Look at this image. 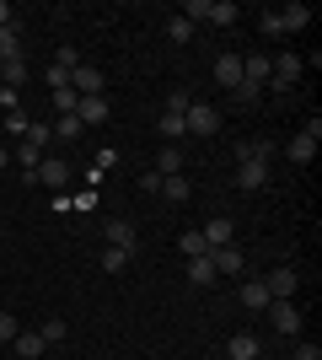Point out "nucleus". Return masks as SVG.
<instances>
[{
  "label": "nucleus",
  "mask_w": 322,
  "mask_h": 360,
  "mask_svg": "<svg viewBox=\"0 0 322 360\" xmlns=\"http://www.w3.org/2000/svg\"><path fill=\"white\" fill-rule=\"evenodd\" d=\"M301 54H274V75H269V86L263 91H274V97H285V91L295 86V81H301Z\"/></svg>",
  "instance_id": "1"
},
{
  "label": "nucleus",
  "mask_w": 322,
  "mask_h": 360,
  "mask_svg": "<svg viewBox=\"0 0 322 360\" xmlns=\"http://www.w3.org/2000/svg\"><path fill=\"white\" fill-rule=\"evenodd\" d=\"M183 129H188V135H215V129H220V113H215L210 103H188Z\"/></svg>",
  "instance_id": "2"
},
{
  "label": "nucleus",
  "mask_w": 322,
  "mask_h": 360,
  "mask_svg": "<svg viewBox=\"0 0 322 360\" xmlns=\"http://www.w3.org/2000/svg\"><path fill=\"white\" fill-rule=\"evenodd\" d=\"M295 285H301V274L290 269V264H279V269H269V280H263V290H269V301H290Z\"/></svg>",
  "instance_id": "3"
},
{
  "label": "nucleus",
  "mask_w": 322,
  "mask_h": 360,
  "mask_svg": "<svg viewBox=\"0 0 322 360\" xmlns=\"http://www.w3.org/2000/svg\"><path fill=\"white\" fill-rule=\"evenodd\" d=\"M70 91H76V97H102V70L81 60L76 70H70Z\"/></svg>",
  "instance_id": "4"
},
{
  "label": "nucleus",
  "mask_w": 322,
  "mask_h": 360,
  "mask_svg": "<svg viewBox=\"0 0 322 360\" xmlns=\"http://www.w3.org/2000/svg\"><path fill=\"white\" fill-rule=\"evenodd\" d=\"M102 237H107V248H119V253H129V258H135V248H140V231L129 221H107Z\"/></svg>",
  "instance_id": "5"
},
{
  "label": "nucleus",
  "mask_w": 322,
  "mask_h": 360,
  "mask_svg": "<svg viewBox=\"0 0 322 360\" xmlns=\"http://www.w3.org/2000/svg\"><path fill=\"white\" fill-rule=\"evenodd\" d=\"M27 183H43V188H65V183H70V167H65L60 156H43V162H38V172H32Z\"/></svg>",
  "instance_id": "6"
},
{
  "label": "nucleus",
  "mask_w": 322,
  "mask_h": 360,
  "mask_svg": "<svg viewBox=\"0 0 322 360\" xmlns=\"http://www.w3.org/2000/svg\"><path fill=\"white\" fill-rule=\"evenodd\" d=\"M236 188H247V194L269 188V162H242L236 167Z\"/></svg>",
  "instance_id": "7"
},
{
  "label": "nucleus",
  "mask_w": 322,
  "mask_h": 360,
  "mask_svg": "<svg viewBox=\"0 0 322 360\" xmlns=\"http://www.w3.org/2000/svg\"><path fill=\"white\" fill-rule=\"evenodd\" d=\"M215 81H220L226 91L242 86V54H220V60H215Z\"/></svg>",
  "instance_id": "8"
},
{
  "label": "nucleus",
  "mask_w": 322,
  "mask_h": 360,
  "mask_svg": "<svg viewBox=\"0 0 322 360\" xmlns=\"http://www.w3.org/2000/svg\"><path fill=\"white\" fill-rule=\"evenodd\" d=\"M263 312L274 317V328H279V333H295V328H301V312H295V301H269Z\"/></svg>",
  "instance_id": "9"
},
{
  "label": "nucleus",
  "mask_w": 322,
  "mask_h": 360,
  "mask_svg": "<svg viewBox=\"0 0 322 360\" xmlns=\"http://www.w3.org/2000/svg\"><path fill=\"white\" fill-rule=\"evenodd\" d=\"M199 237H204V248H210V253H215V248H231V221H226V215H215V221L199 226Z\"/></svg>",
  "instance_id": "10"
},
{
  "label": "nucleus",
  "mask_w": 322,
  "mask_h": 360,
  "mask_svg": "<svg viewBox=\"0 0 322 360\" xmlns=\"http://www.w3.org/2000/svg\"><path fill=\"white\" fill-rule=\"evenodd\" d=\"M76 119H81V129H97V124H107V103H102V97H81Z\"/></svg>",
  "instance_id": "11"
},
{
  "label": "nucleus",
  "mask_w": 322,
  "mask_h": 360,
  "mask_svg": "<svg viewBox=\"0 0 322 360\" xmlns=\"http://www.w3.org/2000/svg\"><path fill=\"white\" fill-rule=\"evenodd\" d=\"M220 274H215V258L199 253V258H188V285H215Z\"/></svg>",
  "instance_id": "12"
},
{
  "label": "nucleus",
  "mask_w": 322,
  "mask_h": 360,
  "mask_svg": "<svg viewBox=\"0 0 322 360\" xmlns=\"http://www.w3.org/2000/svg\"><path fill=\"white\" fill-rule=\"evenodd\" d=\"M215 274H242L247 269V258H242V248H215Z\"/></svg>",
  "instance_id": "13"
},
{
  "label": "nucleus",
  "mask_w": 322,
  "mask_h": 360,
  "mask_svg": "<svg viewBox=\"0 0 322 360\" xmlns=\"http://www.w3.org/2000/svg\"><path fill=\"white\" fill-rule=\"evenodd\" d=\"M274 16H279V27H285V32H301V27H311V11L301 6V0H290V6H285V11H274Z\"/></svg>",
  "instance_id": "14"
},
{
  "label": "nucleus",
  "mask_w": 322,
  "mask_h": 360,
  "mask_svg": "<svg viewBox=\"0 0 322 360\" xmlns=\"http://www.w3.org/2000/svg\"><path fill=\"white\" fill-rule=\"evenodd\" d=\"M258 355H263V345L253 339V333H236V339L226 345V360H258Z\"/></svg>",
  "instance_id": "15"
},
{
  "label": "nucleus",
  "mask_w": 322,
  "mask_h": 360,
  "mask_svg": "<svg viewBox=\"0 0 322 360\" xmlns=\"http://www.w3.org/2000/svg\"><path fill=\"white\" fill-rule=\"evenodd\" d=\"M27 60H6V65H0V86H11V91H22V86H27Z\"/></svg>",
  "instance_id": "16"
},
{
  "label": "nucleus",
  "mask_w": 322,
  "mask_h": 360,
  "mask_svg": "<svg viewBox=\"0 0 322 360\" xmlns=\"http://www.w3.org/2000/svg\"><path fill=\"white\" fill-rule=\"evenodd\" d=\"M236 301H242L247 312H263V307H269V290H263V280H247V285L236 290Z\"/></svg>",
  "instance_id": "17"
},
{
  "label": "nucleus",
  "mask_w": 322,
  "mask_h": 360,
  "mask_svg": "<svg viewBox=\"0 0 322 360\" xmlns=\"http://www.w3.org/2000/svg\"><path fill=\"white\" fill-rule=\"evenodd\" d=\"M285 156H290V162H295V167H307V162H311V156H317V140H311V135H307V129H301V135H295V140H290V150H285Z\"/></svg>",
  "instance_id": "18"
},
{
  "label": "nucleus",
  "mask_w": 322,
  "mask_h": 360,
  "mask_svg": "<svg viewBox=\"0 0 322 360\" xmlns=\"http://www.w3.org/2000/svg\"><path fill=\"white\" fill-rule=\"evenodd\" d=\"M156 172H161V178H177V172H183V150H177V146H161V156H156Z\"/></svg>",
  "instance_id": "19"
},
{
  "label": "nucleus",
  "mask_w": 322,
  "mask_h": 360,
  "mask_svg": "<svg viewBox=\"0 0 322 360\" xmlns=\"http://www.w3.org/2000/svg\"><path fill=\"white\" fill-rule=\"evenodd\" d=\"M11 349H16V355H22V360H38V355H43V339H38V333H16V339H11Z\"/></svg>",
  "instance_id": "20"
},
{
  "label": "nucleus",
  "mask_w": 322,
  "mask_h": 360,
  "mask_svg": "<svg viewBox=\"0 0 322 360\" xmlns=\"http://www.w3.org/2000/svg\"><path fill=\"white\" fill-rule=\"evenodd\" d=\"M156 129H161V140H167V146H177V140L188 135V129H183V113H161V124H156Z\"/></svg>",
  "instance_id": "21"
},
{
  "label": "nucleus",
  "mask_w": 322,
  "mask_h": 360,
  "mask_svg": "<svg viewBox=\"0 0 322 360\" xmlns=\"http://www.w3.org/2000/svg\"><path fill=\"white\" fill-rule=\"evenodd\" d=\"M65 333H70V323H65V317H43V323H38V339H43V345H60Z\"/></svg>",
  "instance_id": "22"
},
{
  "label": "nucleus",
  "mask_w": 322,
  "mask_h": 360,
  "mask_svg": "<svg viewBox=\"0 0 322 360\" xmlns=\"http://www.w3.org/2000/svg\"><path fill=\"white\" fill-rule=\"evenodd\" d=\"M16 162H22V178H32V172H38V162H43V150L22 140V146H16Z\"/></svg>",
  "instance_id": "23"
},
{
  "label": "nucleus",
  "mask_w": 322,
  "mask_h": 360,
  "mask_svg": "<svg viewBox=\"0 0 322 360\" xmlns=\"http://www.w3.org/2000/svg\"><path fill=\"white\" fill-rule=\"evenodd\" d=\"M6 60H22V38H16V27H0V65Z\"/></svg>",
  "instance_id": "24"
},
{
  "label": "nucleus",
  "mask_w": 322,
  "mask_h": 360,
  "mask_svg": "<svg viewBox=\"0 0 322 360\" xmlns=\"http://www.w3.org/2000/svg\"><path fill=\"white\" fill-rule=\"evenodd\" d=\"M161 199H172V205H183L188 199V178L177 172V178H161Z\"/></svg>",
  "instance_id": "25"
},
{
  "label": "nucleus",
  "mask_w": 322,
  "mask_h": 360,
  "mask_svg": "<svg viewBox=\"0 0 322 360\" xmlns=\"http://www.w3.org/2000/svg\"><path fill=\"white\" fill-rule=\"evenodd\" d=\"M236 162H269V146H263V140H242V146H236Z\"/></svg>",
  "instance_id": "26"
},
{
  "label": "nucleus",
  "mask_w": 322,
  "mask_h": 360,
  "mask_svg": "<svg viewBox=\"0 0 322 360\" xmlns=\"http://www.w3.org/2000/svg\"><path fill=\"white\" fill-rule=\"evenodd\" d=\"M167 38H172V44H194V22L172 16V22H167Z\"/></svg>",
  "instance_id": "27"
},
{
  "label": "nucleus",
  "mask_w": 322,
  "mask_h": 360,
  "mask_svg": "<svg viewBox=\"0 0 322 360\" xmlns=\"http://www.w3.org/2000/svg\"><path fill=\"white\" fill-rule=\"evenodd\" d=\"M210 22H215V27H231V22H236V6H231V0H215V6H210Z\"/></svg>",
  "instance_id": "28"
},
{
  "label": "nucleus",
  "mask_w": 322,
  "mask_h": 360,
  "mask_svg": "<svg viewBox=\"0 0 322 360\" xmlns=\"http://www.w3.org/2000/svg\"><path fill=\"white\" fill-rule=\"evenodd\" d=\"M76 103H81V97L70 86H54V113H76Z\"/></svg>",
  "instance_id": "29"
},
{
  "label": "nucleus",
  "mask_w": 322,
  "mask_h": 360,
  "mask_svg": "<svg viewBox=\"0 0 322 360\" xmlns=\"http://www.w3.org/2000/svg\"><path fill=\"white\" fill-rule=\"evenodd\" d=\"M54 135H60V140H76V135H81V119H76V113H60V124H54Z\"/></svg>",
  "instance_id": "30"
},
{
  "label": "nucleus",
  "mask_w": 322,
  "mask_h": 360,
  "mask_svg": "<svg viewBox=\"0 0 322 360\" xmlns=\"http://www.w3.org/2000/svg\"><path fill=\"white\" fill-rule=\"evenodd\" d=\"M22 140H27V146H38V150H43L48 140H54V129H48V124H27V135H22Z\"/></svg>",
  "instance_id": "31"
},
{
  "label": "nucleus",
  "mask_w": 322,
  "mask_h": 360,
  "mask_svg": "<svg viewBox=\"0 0 322 360\" xmlns=\"http://www.w3.org/2000/svg\"><path fill=\"white\" fill-rule=\"evenodd\" d=\"M16 333H22V328H16V317H11V312H0V349H11Z\"/></svg>",
  "instance_id": "32"
},
{
  "label": "nucleus",
  "mask_w": 322,
  "mask_h": 360,
  "mask_svg": "<svg viewBox=\"0 0 322 360\" xmlns=\"http://www.w3.org/2000/svg\"><path fill=\"white\" fill-rule=\"evenodd\" d=\"M102 269H107V274L129 269V253H119V248H107V253H102Z\"/></svg>",
  "instance_id": "33"
},
{
  "label": "nucleus",
  "mask_w": 322,
  "mask_h": 360,
  "mask_svg": "<svg viewBox=\"0 0 322 360\" xmlns=\"http://www.w3.org/2000/svg\"><path fill=\"white\" fill-rule=\"evenodd\" d=\"M231 97H236V103H242V108H253V103H258V97H263V86H253V81H242V86L231 91Z\"/></svg>",
  "instance_id": "34"
},
{
  "label": "nucleus",
  "mask_w": 322,
  "mask_h": 360,
  "mask_svg": "<svg viewBox=\"0 0 322 360\" xmlns=\"http://www.w3.org/2000/svg\"><path fill=\"white\" fill-rule=\"evenodd\" d=\"M199 253H210L204 237H199V231H183V258H199Z\"/></svg>",
  "instance_id": "35"
},
{
  "label": "nucleus",
  "mask_w": 322,
  "mask_h": 360,
  "mask_svg": "<svg viewBox=\"0 0 322 360\" xmlns=\"http://www.w3.org/2000/svg\"><path fill=\"white\" fill-rule=\"evenodd\" d=\"M54 65H60V70H76V65H81V54H76L70 44H65V49H54Z\"/></svg>",
  "instance_id": "36"
},
{
  "label": "nucleus",
  "mask_w": 322,
  "mask_h": 360,
  "mask_svg": "<svg viewBox=\"0 0 322 360\" xmlns=\"http://www.w3.org/2000/svg\"><path fill=\"white\" fill-rule=\"evenodd\" d=\"M6 129H11V135H27V113H22V108H11V113H6Z\"/></svg>",
  "instance_id": "37"
},
{
  "label": "nucleus",
  "mask_w": 322,
  "mask_h": 360,
  "mask_svg": "<svg viewBox=\"0 0 322 360\" xmlns=\"http://www.w3.org/2000/svg\"><path fill=\"white\" fill-rule=\"evenodd\" d=\"M54 86H70V70H60V65H48V91Z\"/></svg>",
  "instance_id": "38"
},
{
  "label": "nucleus",
  "mask_w": 322,
  "mask_h": 360,
  "mask_svg": "<svg viewBox=\"0 0 322 360\" xmlns=\"http://www.w3.org/2000/svg\"><path fill=\"white\" fill-rule=\"evenodd\" d=\"M0 108L11 113V108H22V91H11V86H0Z\"/></svg>",
  "instance_id": "39"
},
{
  "label": "nucleus",
  "mask_w": 322,
  "mask_h": 360,
  "mask_svg": "<svg viewBox=\"0 0 322 360\" xmlns=\"http://www.w3.org/2000/svg\"><path fill=\"white\" fill-rule=\"evenodd\" d=\"M70 210H97V194H92V188H86V194H76V199H70Z\"/></svg>",
  "instance_id": "40"
},
{
  "label": "nucleus",
  "mask_w": 322,
  "mask_h": 360,
  "mask_svg": "<svg viewBox=\"0 0 322 360\" xmlns=\"http://www.w3.org/2000/svg\"><path fill=\"white\" fill-rule=\"evenodd\" d=\"M290 360H322V349H317V345H295Z\"/></svg>",
  "instance_id": "41"
},
{
  "label": "nucleus",
  "mask_w": 322,
  "mask_h": 360,
  "mask_svg": "<svg viewBox=\"0 0 322 360\" xmlns=\"http://www.w3.org/2000/svg\"><path fill=\"white\" fill-rule=\"evenodd\" d=\"M0 27H16V16H11V6L0 0Z\"/></svg>",
  "instance_id": "42"
},
{
  "label": "nucleus",
  "mask_w": 322,
  "mask_h": 360,
  "mask_svg": "<svg viewBox=\"0 0 322 360\" xmlns=\"http://www.w3.org/2000/svg\"><path fill=\"white\" fill-rule=\"evenodd\" d=\"M0 167H6V146H0Z\"/></svg>",
  "instance_id": "43"
}]
</instances>
